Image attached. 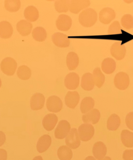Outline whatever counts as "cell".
Returning <instances> with one entry per match:
<instances>
[{
  "label": "cell",
  "instance_id": "cell-36",
  "mask_svg": "<svg viewBox=\"0 0 133 160\" xmlns=\"http://www.w3.org/2000/svg\"><path fill=\"white\" fill-rule=\"evenodd\" d=\"M122 33L121 28L119 21H114L109 28L108 31V34H118Z\"/></svg>",
  "mask_w": 133,
  "mask_h": 160
},
{
  "label": "cell",
  "instance_id": "cell-38",
  "mask_svg": "<svg viewBox=\"0 0 133 160\" xmlns=\"http://www.w3.org/2000/svg\"><path fill=\"white\" fill-rule=\"evenodd\" d=\"M122 158L124 160H133V150H125L123 153Z\"/></svg>",
  "mask_w": 133,
  "mask_h": 160
},
{
  "label": "cell",
  "instance_id": "cell-16",
  "mask_svg": "<svg viewBox=\"0 0 133 160\" xmlns=\"http://www.w3.org/2000/svg\"><path fill=\"white\" fill-rule=\"evenodd\" d=\"M45 97L42 93H36L31 98L30 105L33 110H38L43 108L44 105Z\"/></svg>",
  "mask_w": 133,
  "mask_h": 160
},
{
  "label": "cell",
  "instance_id": "cell-27",
  "mask_svg": "<svg viewBox=\"0 0 133 160\" xmlns=\"http://www.w3.org/2000/svg\"><path fill=\"white\" fill-rule=\"evenodd\" d=\"M121 140L123 144L127 148L133 147V132L127 130H123L121 133Z\"/></svg>",
  "mask_w": 133,
  "mask_h": 160
},
{
  "label": "cell",
  "instance_id": "cell-20",
  "mask_svg": "<svg viewBox=\"0 0 133 160\" xmlns=\"http://www.w3.org/2000/svg\"><path fill=\"white\" fill-rule=\"evenodd\" d=\"M33 25L29 21L26 20H21L17 24L18 31L22 36L28 35L31 32Z\"/></svg>",
  "mask_w": 133,
  "mask_h": 160
},
{
  "label": "cell",
  "instance_id": "cell-32",
  "mask_svg": "<svg viewBox=\"0 0 133 160\" xmlns=\"http://www.w3.org/2000/svg\"><path fill=\"white\" fill-rule=\"evenodd\" d=\"M70 4L69 0H58L55 3V9L59 13L66 12L70 9Z\"/></svg>",
  "mask_w": 133,
  "mask_h": 160
},
{
  "label": "cell",
  "instance_id": "cell-34",
  "mask_svg": "<svg viewBox=\"0 0 133 160\" xmlns=\"http://www.w3.org/2000/svg\"><path fill=\"white\" fill-rule=\"evenodd\" d=\"M31 70L26 65H22L18 68L17 75L20 79L28 80L31 76Z\"/></svg>",
  "mask_w": 133,
  "mask_h": 160
},
{
  "label": "cell",
  "instance_id": "cell-42",
  "mask_svg": "<svg viewBox=\"0 0 133 160\" xmlns=\"http://www.w3.org/2000/svg\"><path fill=\"white\" fill-rule=\"evenodd\" d=\"M33 160H43V157L41 156H37L34 157Z\"/></svg>",
  "mask_w": 133,
  "mask_h": 160
},
{
  "label": "cell",
  "instance_id": "cell-25",
  "mask_svg": "<svg viewBox=\"0 0 133 160\" xmlns=\"http://www.w3.org/2000/svg\"><path fill=\"white\" fill-rule=\"evenodd\" d=\"M79 58L77 54L74 52L68 53L66 57V64L70 71L75 70L78 66Z\"/></svg>",
  "mask_w": 133,
  "mask_h": 160
},
{
  "label": "cell",
  "instance_id": "cell-11",
  "mask_svg": "<svg viewBox=\"0 0 133 160\" xmlns=\"http://www.w3.org/2000/svg\"><path fill=\"white\" fill-rule=\"evenodd\" d=\"M53 42L56 46L59 48H67L70 46V41L67 35L61 33L56 32L52 36Z\"/></svg>",
  "mask_w": 133,
  "mask_h": 160
},
{
  "label": "cell",
  "instance_id": "cell-15",
  "mask_svg": "<svg viewBox=\"0 0 133 160\" xmlns=\"http://www.w3.org/2000/svg\"><path fill=\"white\" fill-rule=\"evenodd\" d=\"M93 154L97 160H101L105 158L107 153L105 145L101 141L95 143L93 147Z\"/></svg>",
  "mask_w": 133,
  "mask_h": 160
},
{
  "label": "cell",
  "instance_id": "cell-21",
  "mask_svg": "<svg viewBox=\"0 0 133 160\" xmlns=\"http://www.w3.org/2000/svg\"><path fill=\"white\" fill-rule=\"evenodd\" d=\"M13 29L11 23L8 21L0 22V37L3 39H8L12 36Z\"/></svg>",
  "mask_w": 133,
  "mask_h": 160
},
{
  "label": "cell",
  "instance_id": "cell-8",
  "mask_svg": "<svg viewBox=\"0 0 133 160\" xmlns=\"http://www.w3.org/2000/svg\"><path fill=\"white\" fill-rule=\"evenodd\" d=\"M110 52L113 58L117 60H121L125 57L126 49L125 46L121 44V42H117L111 46Z\"/></svg>",
  "mask_w": 133,
  "mask_h": 160
},
{
  "label": "cell",
  "instance_id": "cell-40",
  "mask_svg": "<svg viewBox=\"0 0 133 160\" xmlns=\"http://www.w3.org/2000/svg\"><path fill=\"white\" fill-rule=\"evenodd\" d=\"M6 141V136L3 132L0 131V147L2 146Z\"/></svg>",
  "mask_w": 133,
  "mask_h": 160
},
{
  "label": "cell",
  "instance_id": "cell-18",
  "mask_svg": "<svg viewBox=\"0 0 133 160\" xmlns=\"http://www.w3.org/2000/svg\"><path fill=\"white\" fill-rule=\"evenodd\" d=\"M58 121V118L57 115L54 114H48L43 119V126L47 131H52L55 128Z\"/></svg>",
  "mask_w": 133,
  "mask_h": 160
},
{
  "label": "cell",
  "instance_id": "cell-22",
  "mask_svg": "<svg viewBox=\"0 0 133 160\" xmlns=\"http://www.w3.org/2000/svg\"><path fill=\"white\" fill-rule=\"evenodd\" d=\"M81 87L86 91H91L94 88L95 84L91 73H86L83 75L81 79Z\"/></svg>",
  "mask_w": 133,
  "mask_h": 160
},
{
  "label": "cell",
  "instance_id": "cell-14",
  "mask_svg": "<svg viewBox=\"0 0 133 160\" xmlns=\"http://www.w3.org/2000/svg\"><path fill=\"white\" fill-rule=\"evenodd\" d=\"M101 115L97 109H93L82 116V120L85 123L95 124L99 122Z\"/></svg>",
  "mask_w": 133,
  "mask_h": 160
},
{
  "label": "cell",
  "instance_id": "cell-1",
  "mask_svg": "<svg viewBox=\"0 0 133 160\" xmlns=\"http://www.w3.org/2000/svg\"><path fill=\"white\" fill-rule=\"evenodd\" d=\"M97 20V13L91 8H88L82 11L79 18V23L85 28L92 27Z\"/></svg>",
  "mask_w": 133,
  "mask_h": 160
},
{
  "label": "cell",
  "instance_id": "cell-2",
  "mask_svg": "<svg viewBox=\"0 0 133 160\" xmlns=\"http://www.w3.org/2000/svg\"><path fill=\"white\" fill-rule=\"evenodd\" d=\"M95 133L93 126L89 123H83L79 127L78 135L79 139L83 142L90 140Z\"/></svg>",
  "mask_w": 133,
  "mask_h": 160
},
{
  "label": "cell",
  "instance_id": "cell-19",
  "mask_svg": "<svg viewBox=\"0 0 133 160\" xmlns=\"http://www.w3.org/2000/svg\"><path fill=\"white\" fill-rule=\"evenodd\" d=\"M51 137L48 134L44 135L41 137L37 143V150L38 152L43 153L46 151L51 144Z\"/></svg>",
  "mask_w": 133,
  "mask_h": 160
},
{
  "label": "cell",
  "instance_id": "cell-4",
  "mask_svg": "<svg viewBox=\"0 0 133 160\" xmlns=\"http://www.w3.org/2000/svg\"><path fill=\"white\" fill-rule=\"evenodd\" d=\"M130 83L128 74L124 72L118 73L114 78L115 87L120 90H124L128 88Z\"/></svg>",
  "mask_w": 133,
  "mask_h": 160
},
{
  "label": "cell",
  "instance_id": "cell-9",
  "mask_svg": "<svg viewBox=\"0 0 133 160\" xmlns=\"http://www.w3.org/2000/svg\"><path fill=\"white\" fill-rule=\"evenodd\" d=\"M116 14L113 9L110 8H105L102 9L99 13V20L105 25L110 24L115 19Z\"/></svg>",
  "mask_w": 133,
  "mask_h": 160
},
{
  "label": "cell",
  "instance_id": "cell-37",
  "mask_svg": "<svg viewBox=\"0 0 133 160\" xmlns=\"http://www.w3.org/2000/svg\"><path fill=\"white\" fill-rule=\"evenodd\" d=\"M125 123L129 129L133 131V112H130L126 115Z\"/></svg>",
  "mask_w": 133,
  "mask_h": 160
},
{
  "label": "cell",
  "instance_id": "cell-28",
  "mask_svg": "<svg viewBox=\"0 0 133 160\" xmlns=\"http://www.w3.org/2000/svg\"><path fill=\"white\" fill-rule=\"evenodd\" d=\"M92 77L95 85L98 88H101L105 83V76L100 68L97 67L94 69Z\"/></svg>",
  "mask_w": 133,
  "mask_h": 160
},
{
  "label": "cell",
  "instance_id": "cell-3",
  "mask_svg": "<svg viewBox=\"0 0 133 160\" xmlns=\"http://www.w3.org/2000/svg\"><path fill=\"white\" fill-rule=\"evenodd\" d=\"M17 67L15 60L12 58H5L1 63V68L5 74L12 76L14 74Z\"/></svg>",
  "mask_w": 133,
  "mask_h": 160
},
{
  "label": "cell",
  "instance_id": "cell-33",
  "mask_svg": "<svg viewBox=\"0 0 133 160\" xmlns=\"http://www.w3.org/2000/svg\"><path fill=\"white\" fill-rule=\"evenodd\" d=\"M21 6L19 0H5L4 6L7 11L10 12H16L19 10Z\"/></svg>",
  "mask_w": 133,
  "mask_h": 160
},
{
  "label": "cell",
  "instance_id": "cell-43",
  "mask_svg": "<svg viewBox=\"0 0 133 160\" xmlns=\"http://www.w3.org/2000/svg\"><path fill=\"white\" fill-rule=\"evenodd\" d=\"M101 160H111V158L108 156H106L105 158H103V159Z\"/></svg>",
  "mask_w": 133,
  "mask_h": 160
},
{
  "label": "cell",
  "instance_id": "cell-45",
  "mask_svg": "<svg viewBox=\"0 0 133 160\" xmlns=\"http://www.w3.org/2000/svg\"><path fill=\"white\" fill-rule=\"evenodd\" d=\"M2 86V81L1 79V78H0V88H1V87Z\"/></svg>",
  "mask_w": 133,
  "mask_h": 160
},
{
  "label": "cell",
  "instance_id": "cell-7",
  "mask_svg": "<svg viewBox=\"0 0 133 160\" xmlns=\"http://www.w3.org/2000/svg\"><path fill=\"white\" fill-rule=\"evenodd\" d=\"M47 108L50 112L58 113L62 109L63 102L60 98L57 96H50L47 100Z\"/></svg>",
  "mask_w": 133,
  "mask_h": 160
},
{
  "label": "cell",
  "instance_id": "cell-13",
  "mask_svg": "<svg viewBox=\"0 0 133 160\" xmlns=\"http://www.w3.org/2000/svg\"><path fill=\"white\" fill-rule=\"evenodd\" d=\"M90 2L89 0H72L71 1L70 11L74 14H78L81 10L89 7Z\"/></svg>",
  "mask_w": 133,
  "mask_h": 160
},
{
  "label": "cell",
  "instance_id": "cell-35",
  "mask_svg": "<svg viewBox=\"0 0 133 160\" xmlns=\"http://www.w3.org/2000/svg\"><path fill=\"white\" fill-rule=\"evenodd\" d=\"M122 26L126 29L133 28V17L130 14H125L121 19Z\"/></svg>",
  "mask_w": 133,
  "mask_h": 160
},
{
  "label": "cell",
  "instance_id": "cell-29",
  "mask_svg": "<svg viewBox=\"0 0 133 160\" xmlns=\"http://www.w3.org/2000/svg\"><path fill=\"white\" fill-rule=\"evenodd\" d=\"M120 122L119 116L115 114H112L107 120V129L109 131H116L120 125Z\"/></svg>",
  "mask_w": 133,
  "mask_h": 160
},
{
  "label": "cell",
  "instance_id": "cell-41",
  "mask_svg": "<svg viewBox=\"0 0 133 160\" xmlns=\"http://www.w3.org/2000/svg\"><path fill=\"white\" fill-rule=\"evenodd\" d=\"M84 160H96L94 157L92 156H88Z\"/></svg>",
  "mask_w": 133,
  "mask_h": 160
},
{
  "label": "cell",
  "instance_id": "cell-26",
  "mask_svg": "<svg viewBox=\"0 0 133 160\" xmlns=\"http://www.w3.org/2000/svg\"><path fill=\"white\" fill-rule=\"evenodd\" d=\"M58 156L60 160H71L73 157V152L67 146H62L58 150Z\"/></svg>",
  "mask_w": 133,
  "mask_h": 160
},
{
  "label": "cell",
  "instance_id": "cell-44",
  "mask_svg": "<svg viewBox=\"0 0 133 160\" xmlns=\"http://www.w3.org/2000/svg\"><path fill=\"white\" fill-rule=\"evenodd\" d=\"M125 2H127V3H130V2H133V1H125Z\"/></svg>",
  "mask_w": 133,
  "mask_h": 160
},
{
  "label": "cell",
  "instance_id": "cell-5",
  "mask_svg": "<svg viewBox=\"0 0 133 160\" xmlns=\"http://www.w3.org/2000/svg\"><path fill=\"white\" fill-rule=\"evenodd\" d=\"M65 143L71 149H75L80 145V140L76 128H73L65 138Z\"/></svg>",
  "mask_w": 133,
  "mask_h": 160
},
{
  "label": "cell",
  "instance_id": "cell-30",
  "mask_svg": "<svg viewBox=\"0 0 133 160\" xmlns=\"http://www.w3.org/2000/svg\"><path fill=\"white\" fill-rule=\"evenodd\" d=\"M95 106L94 100L91 97H85L80 103V110L81 113L86 114L93 109Z\"/></svg>",
  "mask_w": 133,
  "mask_h": 160
},
{
  "label": "cell",
  "instance_id": "cell-39",
  "mask_svg": "<svg viewBox=\"0 0 133 160\" xmlns=\"http://www.w3.org/2000/svg\"><path fill=\"white\" fill-rule=\"evenodd\" d=\"M7 152L3 149H0V160H7Z\"/></svg>",
  "mask_w": 133,
  "mask_h": 160
},
{
  "label": "cell",
  "instance_id": "cell-17",
  "mask_svg": "<svg viewBox=\"0 0 133 160\" xmlns=\"http://www.w3.org/2000/svg\"><path fill=\"white\" fill-rule=\"evenodd\" d=\"M79 94L77 92H68L65 97V104L69 108L74 109L79 102Z\"/></svg>",
  "mask_w": 133,
  "mask_h": 160
},
{
  "label": "cell",
  "instance_id": "cell-6",
  "mask_svg": "<svg viewBox=\"0 0 133 160\" xmlns=\"http://www.w3.org/2000/svg\"><path fill=\"white\" fill-rule=\"evenodd\" d=\"M70 130L71 125L67 121H60L55 131V137L58 139H63L67 137Z\"/></svg>",
  "mask_w": 133,
  "mask_h": 160
},
{
  "label": "cell",
  "instance_id": "cell-24",
  "mask_svg": "<svg viewBox=\"0 0 133 160\" xmlns=\"http://www.w3.org/2000/svg\"><path fill=\"white\" fill-rule=\"evenodd\" d=\"M24 16L28 21L34 22L39 18V12L34 6H28L24 11Z\"/></svg>",
  "mask_w": 133,
  "mask_h": 160
},
{
  "label": "cell",
  "instance_id": "cell-23",
  "mask_svg": "<svg viewBox=\"0 0 133 160\" xmlns=\"http://www.w3.org/2000/svg\"><path fill=\"white\" fill-rule=\"evenodd\" d=\"M116 68V62L113 59L107 58L102 63V69L105 73L110 74L114 72Z\"/></svg>",
  "mask_w": 133,
  "mask_h": 160
},
{
  "label": "cell",
  "instance_id": "cell-12",
  "mask_svg": "<svg viewBox=\"0 0 133 160\" xmlns=\"http://www.w3.org/2000/svg\"><path fill=\"white\" fill-rule=\"evenodd\" d=\"M79 77L74 72L70 73L64 78V85L69 90H75L79 87Z\"/></svg>",
  "mask_w": 133,
  "mask_h": 160
},
{
  "label": "cell",
  "instance_id": "cell-31",
  "mask_svg": "<svg viewBox=\"0 0 133 160\" xmlns=\"http://www.w3.org/2000/svg\"><path fill=\"white\" fill-rule=\"evenodd\" d=\"M47 35L45 29L42 27H37L33 31V37L37 42H43L46 39Z\"/></svg>",
  "mask_w": 133,
  "mask_h": 160
},
{
  "label": "cell",
  "instance_id": "cell-10",
  "mask_svg": "<svg viewBox=\"0 0 133 160\" xmlns=\"http://www.w3.org/2000/svg\"><path fill=\"white\" fill-rule=\"evenodd\" d=\"M72 18L66 15H61L56 21V26L59 30L66 32L71 28Z\"/></svg>",
  "mask_w": 133,
  "mask_h": 160
}]
</instances>
